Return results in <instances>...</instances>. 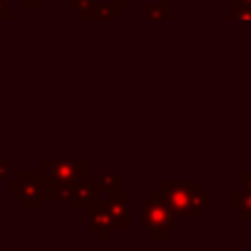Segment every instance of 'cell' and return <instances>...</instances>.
Listing matches in <instances>:
<instances>
[{"mask_svg":"<svg viewBox=\"0 0 251 251\" xmlns=\"http://www.w3.org/2000/svg\"><path fill=\"white\" fill-rule=\"evenodd\" d=\"M42 178L44 201H69L73 187L84 178H91L88 161H42L38 168Z\"/></svg>","mask_w":251,"mask_h":251,"instance_id":"1","label":"cell"},{"mask_svg":"<svg viewBox=\"0 0 251 251\" xmlns=\"http://www.w3.org/2000/svg\"><path fill=\"white\" fill-rule=\"evenodd\" d=\"M163 201L174 212L187 221H201V214H207L212 209V194L196 181H163L159 185Z\"/></svg>","mask_w":251,"mask_h":251,"instance_id":"2","label":"cell"},{"mask_svg":"<svg viewBox=\"0 0 251 251\" xmlns=\"http://www.w3.org/2000/svg\"><path fill=\"white\" fill-rule=\"evenodd\" d=\"M139 229L148 234L152 243H168L172 234L181 229V216L163 201L159 187L143 201L139 212Z\"/></svg>","mask_w":251,"mask_h":251,"instance_id":"3","label":"cell"},{"mask_svg":"<svg viewBox=\"0 0 251 251\" xmlns=\"http://www.w3.org/2000/svg\"><path fill=\"white\" fill-rule=\"evenodd\" d=\"M9 190L18 194V209L20 212H40L42 199V178L38 170H20L18 176L9 183Z\"/></svg>","mask_w":251,"mask_h":251,"instance_id":"4","label":"cell"},{"mask_svg":"<svg viewBox=\"0 0 251 251\" xmlns=\"http://www.w3.org/2000/svg\"><path fill=\"white\" fill-rule=\"evenodd\" d=\"M108 205L110 214L115 221V234L117 231H128L130 229V209H132V201H130V192L126 190H115L108 194V199H104Z\"/></svg>","mask_w":251,"mask_h":251,"instance_id":"5","label":"cell"},{"mask_svg":"<svg viewBox=\"0 0 251 251\" xmlns=\"http://www.w3.org/2000/svg\"><path fill=\"white\" fill-rule=\"evenodd\" d=\"M100 199H101L100 185H97L95 181H91V178H84V181H79L77 185L73 187V192H71L69 207H71V212H88Z\"/></svg>","mask_w":251,"mask_h":251,"instance_id":"6","label":"cell"},{"mask_svg":"<svg viewBox=\"0 0 251 251\" xmlns=\"http://www.w3.org/2000/svg\"><path fill=\"white\" fill-rule=\"evenodd\" d=\"M88 227H91V231L100 234L101 243H108L110 234H115L113 214H110V209H108V205H106L104 199H100L91 209H88Z\"/></svg>","mask_w":251,"mask_h":251,"instance_id":"7","label":"cell"},{"mask_svg":"<svg viewBox=\"0 0 251 251\" xmlns=\"http://www.w3.org/2000/svg\"><path fill=\"white\" fill-rule=\"evenodd\" d=\"M124 9L119 7L115 0L110 2H100V0H86L82 9L77 11L79 20L88 22V20H106V22H117L122 18Z\"/></svg>","mask_w":251,"mask_h":251,"instance_id":"8","label":"cell"},{"mask_svg":"<svg viewBox=\"0 0 251 251\" xmlns=\"http://www.w3.org/2000/svg\"><path fill=\"white\" fill-rule=\"evenodd\" d=\"M229 209L238 214L243 223H251V192L231 190L229 192Z\"/></svg>","mask_w":251,"mask_h":251,"instance_id":"9","label":"cell"},{"mask_svg":"<svg viewBox=\"0 0 251 251\" xmlns=\"http://www.w3.org/2000/svg\"><path fill=\"white\" fill-rule=\"evenodd\" d=\"M170 18H172V2L170 0L152 2L148 9L139 11V20H148V22H168Z\"/></svg>","mask_w":251,"mask_h":251,"instance_id":"10","label":"cell"},{"mask_svg":"<svg viewBox=\"0 0 251 251\" xmlns=\"http://www.w3.org/2000/svg\"><path fill=\"white\" fill-rule=\"evenodd\" d=\"M229 18L234 22H251V0H229Z\"/></svg>","mask_w":251,"mask_h":251,"instance_id":"11","label":"cell"},{"mask_svg":"<svg viewBox=\"0 0 251 251\" xmlns=\"http://www.w3.org/2000/svg\"><path fill=\"white\" fill-rule=\"evenodd\" d=\"M97 185H100L101 194H110V192L122 187V176H119V172H115V170H104V172L100 174Z\"/></svg>","mask_w":251,"mask_h":251,"instance_id":"12","label":"cell"},{"mask_svg":"<svg viewBox=\"0 0 251 251\" xmlns=\"http://www.w3.org/2000/svg\"><path fill=\"white\" fill-rule=\"evenodd\" d=\"M11 2H16L18 9H22V11H40L47 0H11Z\"/></svg>","mask_w":251,"mask_h":251,"instance_id":"13","label":"cell"},{"mask_svg":"<svg viewBox=\"0 0 251 251\" xmlns=\"http://www.w3.org/2000/svg\"><path fill=\"white\" fill-rule=\"evenodd\" d=\"M9 176H11V163L9 161H0V183L9 181Z\"/></svg>","mask_w":251,"mask_h":251,"instance_id":"14","label":"cell"},{"mask_svg":"<svg viewBox=\"0 0 251 251\" xmlns=\"http://www.w3.org/2000/svg\"><path fill=\"white\" fill-rule=\"evenodd\" d=\"M240 183H243L245 192H251V170H243L240 172Z\"/></svg>","mask_w":251,"mask_h":251,"instance_id":"15","label":"cell"},{"mask_svg":"<svg viewBox=\"0 0 251 251\" xmlns=\"http://www.w3.org/2000/svg\"><path fill=\"white\" fill-rule=\"evenodd\" d=\"M11 13H9V4L4 0H0V20H9Z\"/></svg>","mask_w":251,"mask_h":251,"instance_id":"16","label":"cell"},{"mask_svg":"<svg viewBox=\"0 0 251 251\" xmlns=\"http://www.w3.org/2000/svg\"><path fill=\"white\" fill-rule=\"evenodd\" d=\"M115 2L119 4V7L124 9V11H128L130 9V4H134V2H139V0H115Z\"/></svg>","mask_w":251,"mask_h":251,"instance_id":"17","label":"cell"},{"mask_svg":"<svg viewBox=\"0 0 251 251\" xmlns=\"http://www.w3.org/2000/svg\"><path fill=\"white\" fill-rule=\"evenodd\" d=\"M62 2H69V0H62Z\"/></svg>","mask_w":251,"mask_h":251,"instance_id":"18","label":"cell"}]
</instances>
